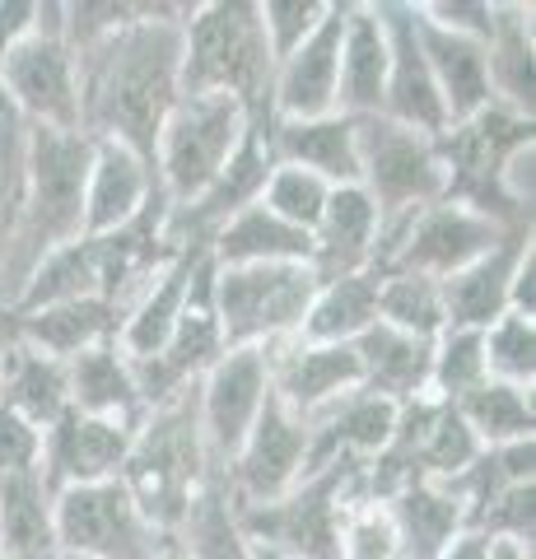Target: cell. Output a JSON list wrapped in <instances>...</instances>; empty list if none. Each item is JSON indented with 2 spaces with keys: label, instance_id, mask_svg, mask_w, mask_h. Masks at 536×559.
I'll return each instance as SVG.
<instances>
[{
  "label": "cell",
  "instance_id": "obj_1",
  "mask_svg": "<svg viewBox=\"0 0 536 559\" xmlns=\"http://www.w3.org/2000/svg\"><path fill=\"white\" fill-rule=\"evenodd\" d=\"M192 5H135L127 24L75 47L80 131L122 140L154 164L164 117L182 98V20Z\"/></svg>",
  "mask_w": 536,
  "mask_h": 559
},
{
  "label": "cell",
  "instance_id": "obj_2",
  "mask_svg": "<svg viewBox=\"0 0 536 559\" xmlns=\"http://www.w3.org/2000/svg\"><path fill=\"white\" fill-rule=\"evenodd\" d=\"M94 140L80 131H47L28 127L24 150V197L14 219L10 252L0 261V304H14L33 266L84 238V178H90Z\"/></svg>",
  "mask_w": 536,
  "mask_h": 559
},
{
  "label": "cell",
  "instance_id": "obj_3",
  "mask_svg": "<svg viewBox=\"0 0 536 559\" xmlns=\"http://www.w3.org/2000/svg\"><path fill=\"white\" fill-rule=\"evenodd\" d=\"M275 61L266 51L257 0H205L182 20V94H229L252 112L271 117Z\"/></svg>",
  "mask_w": 536,
  "mask_h": 559
},
{
  "label": "cell",
  "instance_id": "obj_4",
  "mask_svg": "<svg viewBox=\"0 0 536 559\" xmlns=\"http://www.w3.org/2000/svg\"><path fill=\"white\" fill-rule=\"evenodd\" d=\"M211 471L215 466L205 457L196 388H187L172 401H164V406L145 411L141 429L131 439V452H127L122 485L154 527L178 536L182 518L196 503L201 485L211 480Z\"/></svg>",
  "mask_w": 536,
  "mask_h": 559
},
{
  "label": "cell",
  "instance_id": "obj_5",
  "mask_svg": "<svg viewBox=\"0 0 536 559\" xmlns=\"http://www.w3.org/2000/svg\"><path fill=\"white\" fill-rule=\"evenodd\" d=\"M434 145H439V159L448 173L443 201L472 205L480 215H490L495 224H504V229H532V215H523L504 191V173L513 164V154L536 145L532 117H517L509 108H499V103H490V108L476 112L472 121L448 127Z\"/></svg>",
  "mask_w": 536,
  "mask_h": 559
},
{
  "label": "cell",
  "instance_id": "obj_6",
  "mask_svg": "<svg viewBox=\"0 0 536 559\" xmlns=\"http://www.w3.org/2000/svg\"><path fill=\"white\" fill-rule=\"evenodd\" d=\"M365 495V466H322L275 503H234L252 546L285 559H341V522Z\"/></svg>",
  "mask_w": 536,
  "mask_h": 559
},
{
  "label": "cell",
  "instance_id": "obj_7",
  "mask_svg": "<svg viewBox=\"0 0 536 559\" xmlns=\"http://www.w3.org/2000/svg\"><path fill=\"white\" fill-rule=\"evenodd\" d=\"M252 127V112L229 94H182L164 117L159 145H154V178L168 205H192L219 168L234 159Z\"/></svg>",
  "mask_w": 536,
  "mask_h": 559
},
{
  "label": "cell",
  "instance_id": "obj_8",
  "mask_svg": "<svg viewBox=\"0 0 536 559\" xmlns=\"http://www.w3.org/2000/svg\"><path fill=\"white\" fill-rule=\"evenodd\" d=\"M318 294L308 261H271V266H215V322L224 349L294 341Z\"/></svg>",
  "mask_w": 536,
  "mask_h": 559
},
{
  "label": "cell",
  "instance_id": "obj_9",
  "mask_svg": "<svg viewBox=\"0 0 536 559\" xmlns=\"http://www.w3.org/2000/svg\"><path fill=\"white\" fill-rule=\"evenodd\" d=\"M0 94L24 117V127L80 131V84L65 43V5L38 0V24L0 57Z\"/></svg>",
  "mask_w": 536,
  "mask_h": 559
},
{
  "label": "cell",
  "instance_id": "obj_10",
  "mask_svg": "<svg viewBox=\"0 0 536 559\" xmlns=\"http://www.w3.org/2000/svg\"><path fill=\"white\" fill-rule=\"evenodd\" d=\"M355 127H359V187L378 205L383 229L443 201L448 173L434 140L396 127L388 117H355Z\"/></svg>",
  "mask_w": 536,
  "mask_h": 559
},
{
  "label": "cell",
  "instance_id": "obj_11",
  "mask_svg": "<svg viewBox=\"0 0 536 559\" xmlns=\"http://www.w3.org/2000/svg\"><path fill=\"white\" fill-rule=\"evenodd\" d=\"M509 234H517V229H504V224H495L490 215H480L472 205L434 201V205H425L420 215H410L378 234L373 271L378 275L406 271V275L448 280V275L472 266L476 257H486L495 242Z\"/></svg>",
  "mask_w": 536,
  "mask_h": 559
},
{
  "label": "cell",
  "instance_id": "obj_12",
  "mask_svg": "<svg viewBox=\"0 0 536 559\" xmlns=\"http://www.w3.org/2000/svg\"><path fill=\"white\" fill-rule=\"evenodd\" d=\"M51 513H57L61 555L80 559H154L172 540L135 509L122 480L61 489L51 495Z\"/></svg>",
  "mask_w": 536,
  "mask_h": 559
},
{
  "label": "cell",
  "instance_id": "obj_13",
  "mask_svg": "<svg viewBox=\"0 0 536 559\" xmlns=\"http://www.w3.org/2000/svg\"><path fill=\"white\" fill-rule=\"evenodd\" d=\"M271 349L275 345H252V349H224L215 369L196 382V415H201V439L205 457L224 476V466L238 457V448L252 433L257 415H262L271 396Z\"/></svg>",
  "mask_w": 536,
  "mask_h": 559
},
{
  "label": "cell",
  "instance_id": "obj_14",
  "mask_svg": "<svg viewBox=\"0 0 536 559\" xmlns=\"http://www.w3.org/2000/svg\"><path fill=\"white\" fill-rule=\"evenodd\" d=\"M308 452H313V429L308 419L285 411L275 392L266 396L252 433L238 448V457L224 466L234 503H275L308 476Z\"/></svg>",
  "mask_w": 536,
  "mask_h": 559
},
{
  "label": "cell",
  "instance_id": "obj_15",
  "mask_svg": "<svg viewBox=\"0 0 536 559\" xmlns=\"http://www.w3.org/2000/svg\"><path fill=\"white\" fill-rule=\"evenodd\" d=\"M378 20L388 33V90H383V117L406 131H420L439 140L448 131L443 103L429 75V61L420 51V33H415V5L410 0H373Z\"/></svg>",
  "mask_w": 536,
  "mask_h": 559
},
{
  "label": "cell",
  "instance_id": "obj_16",
  "mask_svg": "<svg viewBox=\"0 0 536 559\" xmlns=\"http://www.w3.org/2000/svg\"><path fill=\"white\" fill-rule=\"evenodd\" d=\"M345 10H350V0H332L322 24L275 66V80H271V117L275 121H313V117L336 112Z\"/></svg>",
  "mask_w": 536,
  "mask_h": 559
},
{
  "label": "cell",
  "instance_id": "obj_17",
  "mask_svg": "<svg viewBox=\"0 0 536 559\" xmlns=\"http://www.w3.org/2000/svg\"><path fill=\"white\" fill-rule=\"evenodd\" d=\"M135 429L117 425V419H94L80 411H65L57 425L43 433V462L38 476L51 495L75 485H103V480H122L127 452H131Z\"/></svg>",
  "mask_w": 536,
  "mask_h": 559
},
{
  "label": "cell",
  "instance_id": "obj_18",
  "mask_svg": "<svg viewBox=\"0 0 536 559\" xmlns=\"http://www.w3.org/2000/svg\"><path fill=\"white\" fill-rule=\"evenodd\" d=\"M271 392L285 411L313 419L341 396L359 392V359L355 345H313V341H281L271 349Z\"/></svg>",
  "mask_w": 536,
  "mask_h": 559
},
{
  "label": "cell",
  "instance_id": "obj_19",
  "mask_svg": "<svg viewBox=\"0 0 536 559\" xmlns=\"http://www.w3.org/2000/svg\"><path fill=\"white\" fill-rule=\"evenodd\" d=\"M159 191L154 164L122 140H94L90 178H84V238H108L145 210Z\"/></svg>",
  "mask_w": 536,
  "mask_h": 559
},
{
  "label": "cell",
  "instance_id": "obj_20",
  "mask_svg": "<svg viewBox=\"0 0 536 559\" xmlns=\"http://www.w3.org/2000/svg\"><path fill=\"white\" fill-rule=\"evenodd\" d=\"M415 33H420V51L429 61V75H434V90H439L448 127H457V121H472L476 112H486L495 103L486 43L466 38V33H453V28H439L434 20H425L420 5H415Z\"/></svg>",
  "mask_w": 536,
  "mask_h": 559
},
{
  "label": "cell",
  "instance_id": "obj_21",
  "mask_svg": "<svg viewBox=\"0 0 536 559\" xmlns=\"http://www.w3.org/2000/svg\"><path fill=\"white\" fill-rule=\"evenodd\" d=\"M396 411L392 401L373 396V392H350L336 406H326L322 415L308 419L313 429V452H308V471L322 466H369L378 452L388 448L392 429H396Z\"/></svg>",
  "mask_w": 536,
  "mask_h": 559
},
{
  "label": "cell",
  "instance_id": "obj_22",
  "mask_svg": "<svg viewBox=\"0 0 536 559\" xmlns=\"http://www.w3.org/2000/svg\"><path fill=\"white\" fill-rule=\"evenodd\" d=\"M378 234H383V219H378V205L369 201V191L365 187H332L326 210L313 229V261H308L318 285L341 280V275L373 271Z\"/></svg>",
  "mask_w": 536,
  "mask_h": 559
},
{
  "label": "cell",
  "instance_id": "obj_23",
  "mask_svg": "<svg viewBox=\"0 0 536 559\" xmlns=\"http://www.w3.org/2000/svg\"><path fill=\"white\" fill-rule=\"evenodd\" d=\"M532 248V229H517L509 238H499L486 257H476L466 271L439 280L443 289V312L448 326L462 331H486L509 312V289H513V271L523 252Z\"/></svg>",
  "mask_w": 536,
  "mask_h": 559
},
{
  "label": "cell",
  "instance_id": "obj_24",
  "mask_svg": "<svg viewBox=\"0 0 536 559\" xmlns=\"http://www.w3.org/2000/svg\"><path fill=\"white\" fill-rule=\"evenodd\" d=\"M275 164L313 173L326 187H359V127L355 117H313V121H271Z\"/></svg>",
  "mask_w": 536,
  "mask_h": 559
},
{
  "label": "cell",
  "instance_id": "obj_25",
  "mask_svg": "<svg viewBox=\"0 0 536 559\" xmlns=\"http://www.w3.org/2000/svg\"><path fill=\"white\" fill-rule=\"evenodd\" d=\"M20 318V341L33 345L38 355L71 364L90 349L117 345V331H122L127 312L108 304L103 294H90V299H71V304H51L38 312H14Z\"/></svg>",
  "mask_w": 536,
  "mask_h": 559
},
{
  "label": "cell",
  "instance_id": "obj_26",
  "mask_svg": "<svg viewBox=\"0 0 536 559\" xmlns=\"http://www.w3.org/2000/svg\"><path fill=\"white\" fill-rule=\"evenodd\" d=\"M205 257H211V248H178V257H172L168 266L150 280V289L131 304L122 331H117V349H122L131 364L159 355V345L172 336V326L182 318L187 294H192V280H196Z\"/></svg>",
  "mask_w": 536,
  "mask_h": 559
},
{
  "label": "cell",
  "instance_id": "obj_27",
  "mask_svg": "<svg viewBox=\"0 0 536 559\" xmlns=\"http://www.w3.org/2000/svg\"><path fill=\"white\" fill-rule=\"evenodd\" d=\"M388 90V33L373 5L345 10L341 33V84H336V112L341 117H383Z\"/></svg>",
  "mask_w": 536,
  "mask_h": 559
},
{
  "label": "cell",
  "instance_id": "obj_28",
  "mask_svg": "<svg viewBox=\"0 0 536 559\" xmlns=\"http://www.w3.org/2000/svg\"><path fill=\"white\" fill-rule=\"evenodd\" d=\"M355 359H359V388L392 401V406H410V401L429 396L434 341H415L406 331L373 322L365 336L355 341Z\"/></svg>",
  "mask_w": 536,
  "mask_h": 559
},
{
  "label": "cell",
  "instance_id": "obj_29",
  "mask_svg": "<svg viewBox=\"0 0 536 559\" xmlns=\"http://www.w3.org/2000/svg\"><path fill=\"white\" fill-rule=\"evenodd\" d=\"M65 378H71V411L141 429L145 396L135 388L131 359L117 345H103V349H90V355L71 359L65 364Z\"/></svg>",
  "mask_w": 536,
  "mask_h": 559
},
{
  "label": "cell",
  "instance_id": "obj_30",
  "mask_svg": "<svg viewBox=\"0 0 536 559\" xmlns=\"http://www.w3.org/2000/svg\"><path fill=\"white\" fill-rule=\"evenodd\" d=\"M0 559H61L51 489L38 471L0 476Z\"/></svg>",
  "mask_w": 536,
  "mask_h": 559
},
{
  "label": "cell",
  "instance_id": "obj_31",
  "mask_svg": "<svg viewBox=\"0 0 536 559\" xmlns=\"http://www.w3.org/2000/svg\"><path fill=\"white\" fill-rule=\"evenodd\" d=\"M495 103L517 117H536V47L532 5H495V28L486 43Z\"/></svg>",
  "mask_w": 536,
  "mask_h": 559
},
{
  "label": "cell",
  "instance_id": "obj_32",
  "mask_svg": "<svg viewBox=\"0 0 536 559\" xmlns=\"http://www.w3.org/2000/svg\"><path fill=\"white\" fill-rule=\"evenodd\" d=\"M0 406L14 411L38 433H47L65 411H71V378H65V364L47 359L33 345L20 341L10 349L5 369H0Z\"/></svg>",
  "mask_w": 536,
  "mask_h": 559
},
{
  "label": "cell",
  "instance_id": "obj_33",
  "mask_svg": "<svg viewBox=\"0 0 536 559\" xmlns=\"http://www.w3.org/2000/svg\"><path fill=\"white\" fill-rule=\"evenodd\" d=\"M402 559H439L466 532V509L448 485H410L388 499Z\"/></svg>",
  "mask_w": 536,
  "mask_h": 559
},
{
  "label": "cell",
  "instance_id": "obj_34",
  "mask_svg": "<svg viewBox=\"0 0 536 559\" xmlns=\"http://www.w3.org/2000/svg\"><path fill=\"white\" fill-rule=\"evenodd\" d=\"M378 271L341 275L318 285L308 318L294 341H313V345H355L365 331L378 322Z\"/></svg>",
  "mask_w": 536,
  "mask_h": 559
},
{
  "label": "cell",
  "instance_id": "obj_35",
  "mask_svg": "<svg viewBox=\"0 0 536 559\" xmlns=\"http://www.w3.org/2000/svg\"><path fill=\"white\" fill-rule=\"evenodd\" d=\"M211 261L215 266H271V261H313V238L289 229L271 210L257 201L243 215H234L224 229L211 238Z\"/></svg>",
  "mask_w": 536,
  "mask_h": 559
},
{
  "label": "cell",
  "instance_id": "obj_36",
  "mask_svg": "<svg viewBox=\"0 0 536 559\" xmlns=\"http://www.w3.org/2000/svg\"><path fill=\"white\" fill-rule=\"evenodd\" d=\"M103 294V271H98V242L94 238H75L65 248L47 252L33 275L24 280V289L14 294V312H38L51 304H71V299H90Z\"/></svg>",
  "mask_w": 536,
  "mask_h": 559
},
{
  "label": "cell",
  "instance_id": "obj_37",
  "mask_svg": "<svg viewBox=\"0 0 536 559\" xmlns=\"http://www.w3.org/2000/svg\"><path fill=\"white\" fill-rule=\"evenodd\" d=\"M178 540H182L187 559H257L252 540L238 527L229 485H224L219 471H211V480L201 485L196 503L187 509L182 527H178Z\"/></svg>",
  "mask_w": 536,
  "mask_h": 559
},
{
  "label": "cell",
  "instance_id": "obj_38",
  "mask_svg": "<svg viewBox=\"0 0 536 559\" xmlns=\"http://www.w3.org/2000/svg\"><path fill=\"white\" fill-rule=\"evenodd\" d=\"M457 415L466 419V429L476 433L480 448H504L536 439V401L532 388H513V382L486 378L476 392H466L457 401Z\"/></svg>",
  "mask_w": 536,
  "mask_h": 559
},
{
  "label": "cell",
  "instance_id": "obj_39",
  "mask_svg": "<svg viewBox=\"0 0 536 559\" xmlns=\"http://www.w3.org/2000/svg\"><path fill=\"white\" fill-rule=\"evenodd\" d=\"M378 322L392 326V331H406L415 341H439L448 331L439 280L406 275V271L383 275L378 280Z\"/></svg>",
  "mask_w": 536,
  "mask_h": 559
},
{
  "label": "cell",
  "instance_id": "obj_40",
  "mask_svg": "<svg viewBox=\"0 0 536 559\" xmlns=\"http://www.w3.org/2000/svg\"><path fill=\"white\" fill-rule=\"evenodd\" d=\"M536 439H523V443H504V448H480V457L462 471V476L448 485L453 495L462 499L466 509V522H472L495 495H504L509 485H523V480H536Z\"/></svg>",
  "mask_w": 536,
  "mask_h": 559
},
{
  "label": "cell",
  "instance_id": "obj_41",
  "mask_svg": "<svg viewBox=\"0 0 536 559\" xmlns=\"http://www.w3.org/2000/svg\"><path fill=\"white\" fill-rule=\"evenodd\" d=\"M486 378L490 373H486V341H480V331L448 326L434 341V359H429V396L457 406V401L466 392H476Z\"/></svg>",
  "mask_w": 536,
  "mask_h": 559
},
{
  "label": "cell",
  "instance_id": "obj_42",
  "mask_svg": "<svg viewBox=\"0 0 536 559\" xmlns=\"http://www.w3.org/2000/svg\"><path fill=\"white\" fill-rule=\"evenodd\" d=\"M326 197H332V187H326L322 178H313V173L294 168V164H275L266 187H262V205L271 210V215L285 219L289 229H299L308 238H313V229H318Z\"/></svg>",
  "mask_w": 536,
  "mask_h": 559
},
{
  "label": "cell",
  "instance_id": "obj_43",
  "mask_svg": "<svg viewBox=\"0 0 536 559\" xmlns=\"http://www.w3.org/2000/svg\"><path fill=\"white\" fill-rule=\"evenodd\" d=\"M486 341V373L495 382H513V388H532L536 382V322L504 312L495 326L480 331Z\"/></svg>",
  "mask_w": 536,
  "mask_h": 559
},
{
  "label": "cell",
  "instance_id": "obj_44",
  "mask_svg": "<svg viewBox=\"0 0 536 559\" xmlns=\"http://www.w3.org/2000/svg\"><path fill=\"white\" fill-rule=\"evenodd\" d=\"M24 150H28V127H24V117L5 103V94H0V261H5V252H10L14 219H20Z\"/></svg>",
  "mask_w": 536,
  "mask_h": 559
},
{
  "label": "cell",
  "instance_id": "obj_45",
  "mask_svg": "<svg viewBox=\"0 0 536 559\" xmlns=\"http://www.w3.org/2000/svg\"><path fill=\"white\" fill-rule=\"evenodd\" d=\"M341 559H402V540H396L388 503L378 499H350L341 522Z\"/></svg>",
  "mask_w": 536,
  "mask_h": 559
},
{
  "label": "cell",
  "instance_id": "obj_46",
  "mask_svg": "<svg viewBox=\"0 0 536 559\" xmlns=\"http://www.w3.org/2000/svg\"><path fill=\"white\" fill-rule=\"evenodd\" d=\"M466 532H480L486 540H517V546H536V480L509 485L480 509Z\"/></svg>",
  "mask_w": 536,
  "mask_h": 559
},
{
  "label": "cell",
  "instance_id": "obj_47",
  "mask_svg": "<svg viewBox=\"0 0 536 559\" xmlns=\"http://www.w3.org/2000/svg\"><path fill=\"white\" fill-rule=\"evenodd\" d=\"M326 5H332V0H257L262 33H266V51H271L275 66H281L289 51L322 24Z\"/></svg>",
  "mask_w": 536,
  "mask_h": 559
},
{
  "label": "cell",
  "instance_id": "obj_48",
  "mask_svg": "<svg viewBox=\"0 0 536 559\" xmlns=\"http://www.w3.org/2000/svg\"><path fill=\"white\" fill-rule=\"evenodd\" d=\"M420 14L434 20L439 28L466 33V38H476V43H490V28H495L490 0H420Z\"/></svg>",
  "mask_w": 536,
  "mask_h": 559
},
{
  "label": "cell",
  "instance_id": "obj_49",
  "mask_svg": "<svg viewBox=\"0 0 536 559\" xmlns=\"http://www.w3.org/2000/svg\"><path fill=\"white\" fill-rule=\"evenodd\" d=\"M38 462H43V433L24 425L14 411L0 406V476L38 471Z\"/></svg>",
  "mask_w": 536,
  "mask_h": 559
},
{
  "label": "cell",
  "instance_id": "obj_50",
  "mask_svg": "<svg viewBox=\"0 0 536 559\" xmlns=\"http://www.w3.org/2000/svg\"><path fill=\"white\" fill-rule=\"evenodd\" d=\"M509 312H517V318H532V322H536V242L523 252V261H517V271H513Z\"/></svg>",
  "mask_w": 536,
  "mask_h": 559
},
{
  "label": "cell",
  "instance_id": "obj_51",
  "mask_svg": "<svg viewBox=\"0 0 536 559\" xmlns=\"http://www.w3.org/2000/svg\"><path fill=\"white\" fill-rule=\"evenodd\" d=\"M439 559H490V540L480 536V532H462Z\"/></svg>",
  "mask_w": 536,
  "mask_h": 559
},
{
  "label": "cell",
  "instance_id": "obj_52",
  "mask_svg": "<svg viewBox=\"0 0 536 559\" xmlns=\"http://www.w3.org/2000/svg\"><path fill=\"white\" fill-rule=\"evenodd\" d=\"M14 345H20V318H14L10 304H0V369H5V359H10Z\"/></svg>",
  "mask_w": 536,
  "mask_h": 559
},
{
  "label": "cell",
  "instance_id": "obj_53",
  "mask_svg": "<svg viewBox=\"0 0 536 559\" xmlns=\"http://www.w3.org/2000/svg\"><path fill=\"white\" fill-rule=\"evenodd\" d=\"M490 559H532V546H517V540H490Z\"/></svg>",
  "mask_w": 536,
  "mask_h": 559
},
{
  "label": "cell",
  "instance_id": "obj_54",
  "mask_svg": "<svg viewBox=\"0 0 536 559\" xmlns=\"http://www.w3.org/2000/svg\"><path fill=\"white\" fill-rule=\"evenodd\" d=\"M154 559H187V550H182V540H178V536H172V540H168V546H164L159 555H154Z\"/></svg>",
  "mask_w": 536,
  "mask_h": 559
},
{
  "label": "cell",
  "instance_id": "obj_55",
  "mask_svg": "<svg viewBox=\"0 0 536 559\" xmlns=\"http://www.w3.org/2000/svg\"><path fill=\"white\" fill-rule=\"evenodd\" d=\"M252 555H257V559H285V555H275V550H262V546H252Z\"/></svg>",
  "mask_w": 536,
  "mask_h": 559
},
{
  "label": "cell",
  "instance_id": "obj_56",
  "mask_svg": "<svg viewBox=\"0 0 536 559\" xmlns=\"http://www.w3.org/2000/svg\"><path fill=\"white\" fill-rule=\"evenodd\" d=\"M61 559H80V555H61Z\"/></svg>",
  "mask_w": 536,
  "mask_h": 559
}]
</instances>
